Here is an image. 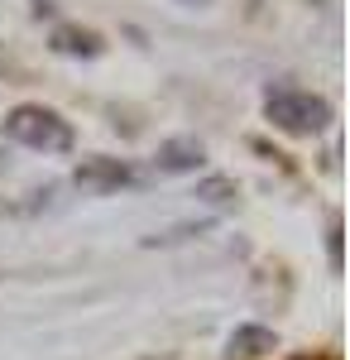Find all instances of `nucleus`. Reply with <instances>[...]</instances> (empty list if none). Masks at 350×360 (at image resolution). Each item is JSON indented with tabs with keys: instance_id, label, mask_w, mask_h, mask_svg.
<instances>
[{
	"instance_id": "obj_1",
	"label": "nucleus",
	"mask_w": 350,
	"mask_h": 360,
	"mask_svg": "<svg viewBox=\"0 0 350 360\" xmlns=\"http://www.w3.org/2000/svg\"><path fill=\"white\" fill-rule=\"evenodd\" d=\"M5 135L25 149H44V154H67L72 149V125L48 106H15L5 115Z\"/></svg>"
},
{
	"instance_id": "obj_2",
	"label": "nucleus",
	"mask_w": 350,
	"mask_h": 360,
	"mask_svg": "<svg viewBox=\"0 0 350 360\" xmlns=\"http://www.w3.org/2000/svg\"><path fill=\"white\" fill-rule=\"evenodd\" d=\"M264 115L283 135H322L331 125V106L312 91H297V86H278L264 96Z\"/></svg>"
},
{
	"instance_id": "obj_3",
	"label": "nucleus",
	"mask_w": 350,
	"mask_h": 360,
	"mask_svg": "<svg viewBox=\"0 0 350 360\" xmlns=\"http://www.w3.org/2000/svg\"><path fill=\"white\" fill-rule=\"evenodd\" d=\"M130 183H135V168L120 164V159H86V164L77 168V188L82 193H96V197L120 193V188H130Z\"/></svg>"
},
{
	"instance_id": "obj_4",
	"label": "nucleus",
	"mask_w": 350,
	"mask_h": 360,
	"mask_svg": "<svg viewBox=\"0 0 350 360\" xmlns=\"http://www.w3.org/2000/svg\"><path fill=\"white\" fill-rule=\"evenodd\" d=\"M202 144L197 139H168L159 149V173H192V168H202Z\"/></svg>"
},
{
	"instance_id": "obj_5",
	"label": "nucleus",
	"mask_w": 350,
	"mask_h": 360,
	"mask_svg": "<svg viewBox=\"0 0 350 360\" xmlns=\"http://www.w3.org/2000/svg\"><path fill=\"white\" fill-rule=\"evenodd\" d=\"M53 49H58V53H67V58H96V53H101V39L86 34V29H58Z\"/></svg>"
},
{
	"instance_id": "obj_6",
	"label": "nucleus",
	"mask_w": 350,
	"mask_h": 360,
	"mask_svg": "<svg viewBox=\"0 0 350 360\" xmlns=\"http://www.w3.org/2000/svg\"><path fill=\"white\" fill-rule=\"evenodd\" d=\"M264 351H273L269 327H235L231 332V356H264Z\"/></svg>"
},
{
	"instance_id": "obj_7",
	"label": "nucleus",
	"mask_w": 350,
	"mask_h": 360,
	"mask_svg": "<svg viewBox=\"0 0 350 360\" xmlns=\"http://www.w3.org/2000/svg\"><path fill=\"white\" fill-rule=\"evenodd\" d=\"M197 197H202V202H216V207H221V202H231V197H235V183H231V178H207V183L197 188Z\"/></svg>"
},
{
	"instance_id": "obj_8",
	"label": "nucleus",
	"mask_w": 350,
	"mask_h": 360,
	"mask_svg": "<svg viewBox=\"0 0 350 360\" xmlns=\"http://www.w3.org/2000/svg\"><path fill=\"white\" fill-rule=\"evenodd\" d=\"M29 207L25 202H10V197H0V221H5V217H25Z\"/></svg>"
},
{
	"instance_id": "obj_9",
	"label": "nucleus",
	"mask_w": 350,
	"mask_h": 360,
	"mask_svg": "<svg viewBox=\"0 0 350 360\" xmlns=\"http://www.w3.org/2000/svg\"><path fill=\"white\" fill-rule=\"evenodd\" d=\"M183 5H207V0H183Z\"/></svg>"
}]
</instances>
